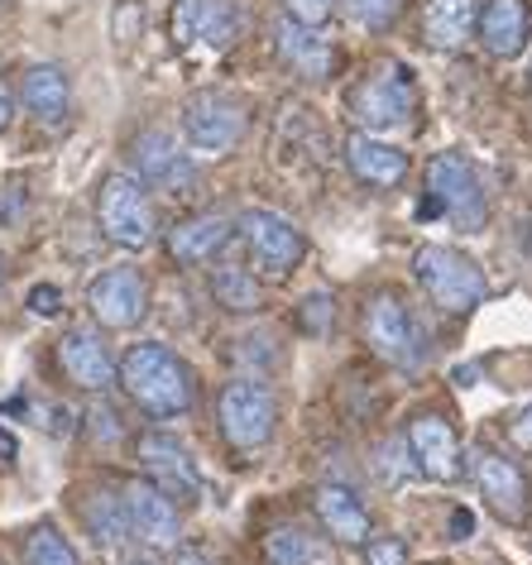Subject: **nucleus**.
<instances>
[{"label": "nucleus", "instance_id": "obj_1", "mask_svg": "<svg viewBox=\"0 0 532 565\" xmlns=\"http://www.w3.org/2000/svg\"><path fill=\"white\" fill-rule=\"evenodd\" d=\"M120 384L153 417H183L198 403V379H192L188 360L173 355L163 341H139L125 350Z\"/></svg>", "mask_w": 532, "mask_h": 565}, {"label": "nucleus", "instance_id": "obj_2", "mask_svg": "<svg viewBox=\"0 0 532 565\" xmlns=\"http://www.w3.org/2000/svg\"><path fill=\"white\" fill-rule=\"evenodd\" d=\"M413 278L423 282L427 298L437 302L441 312H451V317L475 312V307L485 302V292H489L480 268H475L460 249H446V245H423L417 249L413 254Z\"/></svg>", "mask_w": 532, "mask_h": 565}, {"label": "nucleus", "instance_id": "obj_3", "mask_svg": "<svg viewBox=\"0 0 532 565\" xmlns=\"http://www.w3.org/2000/svg\"><path fill=\"white\" fill-rule=\"evenodd\" d=\"M427 196L446 221L460 225V231H485L489 196H485V182L475 173L470 159H460V153H437V159L427 163Z\"/></svg>", "mask_w": 532, "mask_h": 565}, {"label": "nucleus", "instance_id": "obj_4", "mask_svg": "<svg viewBox=\"0 0 532 565\" xmlns=\"http://www.w3.org/2000/svg\"><path fill=\"white\" fill-rule=\"evenodd\" d=\"M350 116L360 120L365 135H384V130H403L417 110V92H413V73L408 67H389L380 77L355 82L345 96Z\"/></svg>", "mask_w": 532, "mask_h": 565}, {"label": "nucleus", "instance_id": "obj_5", "mask_svg": "<svg viewBox=\"0 0 532 565\" xmlns=\"http://www.w3.org/2000/svg\"><path fill=\"white\" fill-rule=\"evenodd\" d=\"M365 335L384 364L408 370V374L423 370V360H427L423 327H417V317L408 312V302L394 298V292H380V298L365 307Z\"/></svg>", "mask_w": 532, "mask_h": 565}, {"label": "nucleus", "instance_id": "obj_6", "mask_svg": "<svg viewBox=\"0 0 532 565\" xmlns=\"http://www.w3.org/2000/svg\"><path fill=\"white\" fill-rule=\"evenodd\" d=\"M216 413H221V431H226V441L235 450H264L274 441L278 403L259 379H235V384H226Z\"/></svg>", "mask_w": 532, "mask_h": 565}, {"label": "nucleus", "instance_id": "obj_7", "mask_svg": "<svg viewBox=\"0 0 532 565\" xmlns=\"http://www.w3.org/2000/svg\"><path fill=\"white\" fill-rule=\"evenodd\" d=\"M96 216H102V231H106L110 245H120V249L153 245V206H149L145 182H139L135 173H110L102 182Z\"/></svg>", "mask_w": 532, "mask_h": 565}, {"label": "nucleus", "instance_id": "obj_8", "mask_svg": "<svg viewBox=\"0 0 532 565\" xmlns=\"http://www.w3.org/2000/svg\"><path fill=\"white\" fill-rule=\"evenodd\" d=\"M183 135H188V145L192 149H202V153H231L235 145H241V135H245V106L235 102V96L226 92H198V96H188V106H183Z\"/></svg>", "mask_w": 532, "mask_h": 565}, {"label": "nucleus", "instance_id": "obj_9", "mask_svg": "<svg viewBox=\"0 0 532 565\" xmlns=\"http://www.w3.org/2000/svg\"><path fill=\"white\" fill-rule=\"evenodd\" d=\"M241 235H245V245H249V259H255L259 274H269V278H284L292 264L302 259V249H307V239L302 231L292 225L288 216H278V211H245L241 216Z\"/></svg>", "mask_w": 532, "mask_h": 565}, {"label": "nucleus", "instance_id": "obj_10", "mask_svg": "<svg viewBox=\"0 0 532 565\" xmlns=\"http://www.w3.org/2000/svg\"><path fill=\"white\" fill-rule=\"evenodd\" d=\"M87 307L96 317V327L106 331H130L139 317L149 312V288L135 268H106L102 278H92Z\"/></svg>", "mask_w": 532, "mask_h": 565}, {"label": "nucleus", "instance_id": "obj_11", "mask_svg": "<svg viewBox=\"0 0 532 565\" xmlns=\"http://www.w3.org/2000/svg\"><path fill=\"white\" fill-rule=\"evenodd\" d=\"M470 479L485 493V503L494 508L503 522H523L528 518V479L513 460L494 456V450H470Z\"/></svg>", "mask_w": 532, "mask_h": 565}, {"label": "nucleus", "instance_id": "obj_12", "mask_svg": "<svg viewBox=\"0 0 532 565\" xmlns=\"http://www.w3.org/2000/svg\"><path fill=\"white\" fill-rule=\"evenodd\" d=\"M130 159L139 168V178L163 182L173 196H192V188H198V168L183 159V149H178V139L168 130H145L130 145Z\"/></svg>", "mask_w": 532, "mask_h": 565}, {"label": "nucleus", "instance_id": "obj_13", "mask_svg": "<svg viewBox=\"0 0 532 565\" xmlns=\"http://www.w3.org/2000/svg\"><path fill=\"white\" fill-rule=\"evenodd\" d=\"M58 364H63V374L87 393H102V388H110V379H116V360H110V345H106L102 327H73L67 331L58 341Z\"/></svg>", "mask_w": 532, "mask_h": 565}, {"label": "nucleus", "instance_id": "obj_14", "mask_svg": "<svg viewBox=\"0 0 532 565\" xmlns=\"http://www.w3.org/2000/svg\"><path fill=\"white\" fill-rule=\"evenodd\" d=\"M241 34V15L231 0H183L173 10V39L178 44H202V49H231Z\"/></svg>", "mask_w": 532, "mask_h": 565}, {"label": "nucleus", "instance_id": "obj_15", "mask_svg": "<svg viewBox=\"0 0 532 565\" xmlns=\"http://www.w3.org/2000/svg\"><path fill=\"white\" fill-rule=\"evenodd\" d=\"M274 44H278V58H284L298 77H307V82L331 77L336 49H331V39H327V34L312 30V24H298L292 15H284V20L274 24Z\"/></svg>", "mask_w": 532, "mask_h": 565}, {"label": "nucleus", "instance_id": "obj_16", "mask_svg": "<svg viewBox=\"0 0 532 565\" xmlns=\"http://www.w3.org/2000/svg\"><path fill=\"white\" fill-rule=\"evenodd\" d=\"M125 518H130V536L145 546H173L178 542V508L159 484H135L125 489Z\"/></svg>", "mask_w": 532, "mask_h": 565}, {"label": "nucleus", "instance_id": "obj_17", "mask_svg": "<svg viewBox=\"0 0 532 565\" xmlns=\"http://www.w3.org/2000/svg\"><path fill=\"white\" fill-rule=\"evenodd\" d=\"M139 460H145V470L153 475V484H159L168 499H198L202 493L198 465H192V456L173 436H145V441H139Z\"/></svg>", "mask_w": 532, "mask_h": 565}, {"label": "nucleus", "instance_id": "obj_18", "mask_svg": "<svg viewBox=\"0 0 532 565\" xmlns=\"http://www.w3.org/2000/svg\"><path fill=\"white\" fill-rule=\"evenodd\" d=\"M408 446H413V460L417 470H423L427 479H437V484H451V479H460V441L456 431L446 427L441 417H417L408 427Z\"/></svg>", "mask_w": 532, "mask_h": 565}, {"label": "nucleus", "instance_id": "obj_19", "mask_svg": "<svg viewBox=\"0 0 532 565\" xmlns=\"http://www.w3.org/2000/svg\"><path fill=\"white\" fill-rule=\"evenodd\" d=\"M345 163H350V173L360 182H370V188H398V182L408 178V153L384 145L380 135H365V130H355L345 139Z\"/></svg>", "mask_w": 532, "mask_h": 565}, {"label": "nucleus", "instance_id": "obj_20", "mask_svg": "<svg viewBox=\"0 0 532 565\" xmlns=\"http://www.w3.org/2000/svg\"><path fill=\"white\" fill-rule=\"evenodd\" d=\"M475 30H480L485 53H494V58H518V53L528 49V34H532L528 6L523 0H489L480 15H475Z\"/></svg>", "mask_w": 532, "mask_h": 565}, {"label": "nucleus", "instance_id": "obj_21", "mask_svg": "<svg viewBox=\"0 0 532 565\" xmlns=\"http://www.w3.org/2000/svg\"><path fill=\"white\" fill-rule=\"evenodd\" d=\"M231 231L235 225L221 216V211H202V216L178 221L173 231H168V254H173L178 264H206L231 245Z\"/></svg>", "mask_w": 532, "mask_h": 565}, {"label": "nucleus", "instance_id": "obj_22", "mask_svg": "<svg viewBox=\"0 0 532 565\" xmlns=\"http://www.w3.org/2000/svg\"><path fill=\"white\" fill-rule=\"evenodd\" d=\"M312 503H317L321 527H327L341 546L370 542V508L360 503V493H355V489H345V484H321Z\"/></svg>", "mask_w": 532, "mask_h": 565}, {"label": "nucleus", "instance_id": "obj_23", "mask_svg": "<svg viewBox=\"0 0 532 565\" xmlns=\"http://www.w3.org/2000/svg\"><path fill=\"white\" fill-rule=\"evenodd\" d=\"M20 96H24V110L44 125H63L67 110H73V87H67V73L58 63L30 67L24 82H20Z\"/></svg>", "mask_w": 532, "mask_h": 565}, {"label": "nucleus", "instance_id": "obj_24", "mask_svg": "<svg viewBox=\"0 0 532 565\" xmlns=\"http://www.w3.org/2000/svg\"><path fill=\"white\" fill-rule=\"evenodd\" d=\"M82 527L102 551H120L130 542V518H125V499H116L110 489H92L82 499Z\"/></svg>", "mask_w": 532, "mask_h": 565}, {"label": "nucleus", "instance_id": "obj_25", "mask_svg": "<svg viewBox=\"0 0 532 565\" xmlns=\"http://www.w3.org/2000/svg\"><path fill=\"white\" fill-rule=\"evenodd\" d=\"M475 30V0H427L423 34L432 49H460Z\"/></svg>", "mask_w": 532, "mask_h": 565}, {"label": "nucleus", "instance_id": "obj_26", "mask_svg": "<svg viewBox=\"0 0 532 565\" xmlns=\"http://www.w3.org/2000/svg\"><path fill=\"white\" fill-rule=\"evenodd\" d=\"M212 292H216V302L226 307V312H255L259 307V288H255V274L249 268H216L212 274Z\"/></svg>", "mask_w": 532, "mask_h": 565}, {"label": "nucleus", "instance_id": "obj_27", "mask_svg": "<svg viewBox=\"0 0 532 565\" xmlns=\"http://www.w3.org/2000/svg\"><path fill=\"white\" fill-rule=\"evenodd\" d=\"M264 556L269 565H317V546L302 527H274L264 536Z\"/></svg>", "mask_w": 532, "mask_h": 565}, {"label": "nucleus", "instance_id": "obj_28", "mask_svg": "<svg viewBox=\"0 0 532 565\" xmlns=\"http://www.w3.org/2000/svg\"><path fill=\"white\" fill-rule=\"evenodd\" d=\"M24 565H77V551L67 546V536L49 522H39L24 542Z\"/></svg>", "mask_w": 532, "mask_h": 565}, {"label": "nucleus", "instance_id": "obj_29", "mask_svg": "<svg viewBox=\"0 0 532 565\" xmlns=\"http://www.w3.org/2000/svg\"><path fill=\"white\" fill-rule=\"evenodd\" d=\"M374 475H380L389 489H398V484H408L413 475H423V470H417V460H413L408 436H394V441L380 446V456H374Z\"/></svg>", "mask_w": 532, "mask_h": 565}, {"label": "nucleus", "instance_id": "obj_30", "mask_svg": "<svg viewBox=\"0 0 532 565\" xmlns=\"http://www.w3.org/2000/svg\"><path fill=\"white\" fill-rule=\"evenodd\" d=\"M341 6H345V20L370 34H384L403 15V0H341Z\"/></svg>", "mask_w": 532, "mask_h": 565}, {"label": "nucleus", "instance_id": "obj_31", "mask_svg": "<svg viewBox=\"0 0 532 565\" xmlns=\"http://www.w3.org/2000/svg\"><path fill=\"white\" fill-rule=\"evenodd\" d=\"M302 327L312 331V335H327L331 331V321H336V302L327 298V292H312V298H302Z\"/></svg>", "mask_w": 532, "mask_h": 565}, {"label": "nucleus", "instance_id": "obj_32", "mask_svg": "<svg viewBox=\"0 0 532 565\" xmlns=\"http://www.w3.org/2000/svg\"><path fill=\"white\" fill-rule=\"evenodd\" d=\"M284 6H288V15L298 24H312V30H321V20L331 15L336 0H284Z\"/></svg>", "mask_w": 532, "mask_h": 565}, {"label": "nucleus", "instance_id": "obj_33", "mask_svg": "<svg viewBox=\"0 0 532 565\" xmlns=\"http://www.w3.org/2000/svg\"><path fill=\"white\" fill-rule=\"evenodd\" d=\"M30 312L34 317H58L63 312V292L53 282H34L30 288Z\"/></svg>", "mask_w": 532, "mask_h": 565}, {"label": "nucleus", "instance_id": "obj_34", "mask_svg": "<svg viewBox=\"0 0 532 565\" xmlns=\"http://www.w3.org/2000/svg\"><path fill=\"white\" fill-rule=\"evenodd\" d=\"M408 561V551H403L398 536H384V542H370V556L365 565H403Z\"/></svg>", "mask_w": 532, "mask_h": 565}, {"label": "nucleus", "instance_id": "obj_35", "mask_svg": "<svg viewBox=\"0 0 532 565\" xmlns=\"http://www.w3.org/2000/svg\"><path fill=\"white\" fill-rule=\"evenodd\" d=\"M509 441H513L518 450H532V403L509 422Z\"/></svg>", "mask_w": 532, "mask_h": 565}, {"label": "nucleus", "instance_id": "obj_36", "mask_svg": "<svg viewBox=\"0 0 532 565\" xmlns=\"http://www.w3.org/2000/svg\"><path fill=\"white\" fill-rule=\"evenodd\" d=\"M10 120H15V96H10V87L0 82V135L10 130Z\"/></svg>", "mask_w": 532, "mask_h": 565}, {"label": "nucleus", "instance_id": "obj_37", "mask_svg": "<svg viewBox=\"0 0 532 565\" xmlns=\"http://www.w3.org/2000/svg\"><path fill=\"white\" fill-rule=\"evenodd\" d=\"M470 532H475V518L466 513V508H456V513H451V536H456V542H466Z\"/></svg>", "mask_w": 532, "mask_h": 565}, {"label": "nucleus", "instance_id": "obj_38", "mask_svg": "<svg viewBox=\"0 0 532 565\" xmlns=\"http://www.w3.org/2000/svg\"><path fill=\"white\" fill-rule=\"evenodd\" d=\"M15 456H20V441L6 427H0V460H15Z\"/></svg>", "mask_w": 532, "mask_h": 565}, {"label": "nucleus", "instance_id": "obj_39", "mask_svg": "<svg viewBox=\"0 0 532 565\" xmlns=\"http://www.w3.org/2000/svg\"><path fill=\"white\" fill-rule=\"evenodd\" d=\"M178 565H212V561H206L202 551H183V556H178Z\"/></svg>", "mask_w": 532, "mask_h": 565}, {"label": "nucleus", "instance_id": "obj_40", "mask_svg": "<svg viewBox=\"0 0 532 565\" xmlns=\"http://www.w3.org/2000/svg\"><path fill=\"white\" fill-rule=\"evenodd\" d=\"M0 282H6V254H0Z\"/></svg>", "mask_w": 532, "mask_h": 565}, {"label": "nucleus", "instance_id": "obj_41", "mask_svg": "<svg viewBox=\"0 0 532 565\" xmlns=\"http://www.w3.org/2000/svg\"><path fill=\"white\" fill-rule=\"evenodd\" d=\"M528 87H532V67H528Z\"/></svg>", "mask_w": 532, "mask_h": 565}, {"label": "nucleus", "instance_id": "obj_42", "mask_svg": "<svg viewBox=\"0 0 532 565\" xmlns=\"http://www.w3.org/2000/svg\"><path fill=\"white\" fill-rule=\"evenodd\" d=\"M135 565H153V561H135Z\"/></svg>", "mask_w": 532, "mask_h": 565}]
</instances>
